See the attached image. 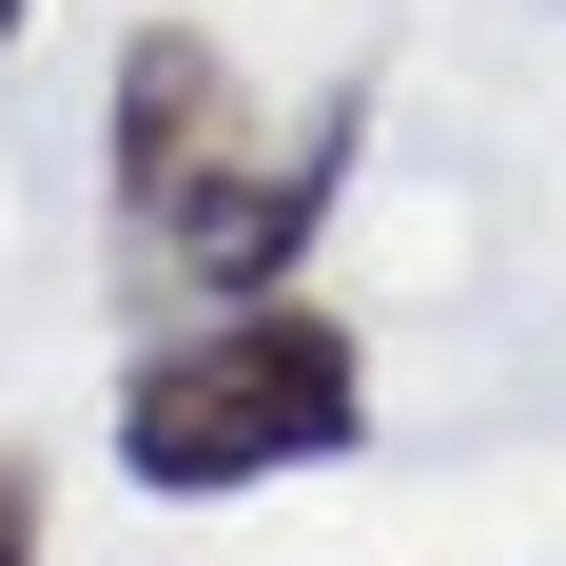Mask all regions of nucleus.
Masks as SVG:
<instances>
[{"label":"nucleus","mask_w":566,"mask_h":566,"mask_svg":"<svg viewBox=\"0 0 566 566\" xmlns=\"http://www.w3.org/2000/svg\"><path fill=\"white\" fill-rule=\"evenodd\" d=\"M371 430V352L313 313V293H234V313H176L137 371H117V469L157 509H216V489H274V469H333Z\"/></svg>","instance_id":"obj_2"},{"label":"nucleus","mask_w":566,"mask_h":566,"mask_svg":"<svg viewBox=\"0 0 566 566\" xmlns=\"http://www.w3.org/2000/svg\"><path fill=\"white\" fill-rule=\"evenodd\" d=\"M0 566H40V509H20V469H0Z\"/></svg>","instance_id":"obj_3"},{"label":"nucleus","mask_w":566,"mask_h":566,"mask_svg":"<svg viewBox=\"0 0 566 566\" xmlns=\"http://www.w3.org/2000/svg\"><path fill=\"white\" fill-rule=\"evenodd\" d=\"M352 137H371V78L254 117V78H234L196 20H137V40H117V254H137L176 313L293 293V254L333 234Z\"/></svg>","instance_id":"obj_1"},{"label":"nucleus","mask_w":566,"mask_h":566,"mask_svg":"<svg viewBox=\"0 0 566 566\" xmlns=\"http://www.w3.org/2000/svg\"><path fill=\"white\" fill-rule=\"evenodd\" d=\"M20 20H40V0H0V59H20Z\"/></svg>","instance_id":"obj_4"}]
</instances>
